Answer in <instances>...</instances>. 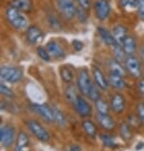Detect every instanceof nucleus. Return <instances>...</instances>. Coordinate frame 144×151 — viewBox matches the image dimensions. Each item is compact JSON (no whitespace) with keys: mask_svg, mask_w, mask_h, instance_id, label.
<instances>
[{"mask_svg":"<svg viewBox=\"0 0 144 151\" xmlns=\"http://www.w3.org/2000/svg\"><path fill=\"white\" fill-rule=\"evenodd\" d=\"M6 19L9 22V24L16 30H25L28 29V20L23 12L20 10L9 6L6 10Z\"/></svg>","mask_w":144,"mask_h":151,"instance_id":"nucleus-1","label":"nucleus"},{"mask_svg":"<svg viewBox=\"0 0 144 151\" xmlns=\"http://www.w3.org/2000/svg\"><path fill=\"white\" fill-rule=\"evenodd\" d=\"M23 76V72L20 67L16 66H2L0 70V77L2 82H7V83H18L20 82Z\"/></svg>","mask_w":144,"mask_h":151,"instance_id":"nucleus-2","label":"nucleus"},{"mask_svg":"<svg viewBox=\"0 0 144 151\" xmlns=\"http://www.w3.org/2000/svg\"><path fill=\"white\" fill-rule=\"evenodd\" d=\"M55 4L59 12L67 20H71L76 17L78 6L76 4L74 0H55Z\"/></svg>","mask_w":144,"mask_h":151,"instance_id":"nucleus-3","label":"nucleus"},{"mask_svg":"<svg viewBox=\"0 0 144 151\" xmlns=\"http://www.w3.org/2000/svg\"><path fill=\"white\" fill-rule=\"evenodd\" d=\"M25 125L28 127V129L32 132L36 138L40 140V141H42V142H47L49 141V139H50V136L48 134V131L44 129V127L41 126L38 122H36V120H27L25 122Z\"/></svg>","mask_w":144,"mask_h":151,"instance_id":"nucleus-4","label":"nucleus"},{"mask_svg":"<svg viewBox=\"0 0 144 151\" xmlns=\"http://www.w3.org/2000/svg\"><path fill=\"white\" fill-rule=\"evenodd\" d=\"M76 86L83 96H88L90 89H91V86H92V83H91L89 73L87 70H81L79 72L78 78H76Z\"/></svg>","mask_w":144,"mask_h":151,"instance_id":"nucleus-5","label":"nucleus"},{"mask_svg":"<svg viewBox=\"0 0 144 151\" xmlns=\"http://www.w3.org/2000/svg\"><path fill=\"white\" fill-rule=\"evenodd\" d=\"M125 70H127L130 75H132L135 78H140L142 76V68H141V64L139 62V59L135 58L134 55H127L125 61Z\"/></svg>","mask_w":144,"mask_h":151,"instance_id":"nucleus-6","label":"nucleus"},{"mask_svg":"<svg viewBox=\"0 0 144 151\" xmlns=\"http://www.w3.org/2000/svg\"><path fill=\"white\" fill-rule=\"evenodd\" d=\"M31 109L47 122H55L53 109L49 107L48 105H46V104H32L31 105Z\"/></svg>","mask_w":144,"mask_h":151,"instance_id":"nucleus-7","label":"nucleus"},{"mask_svg":"<svg viewBox=\"0 0 144 151\" xmlns=\"http://www.w3.org/2000/svg\"><path fill=\"white\" fill-rule=\"evenodd\" d=\"M15 128L10 125L2 126L0 129V142L2 148H9L15 141Z\"/></svg>","mask_w":144,"mask_h":151,"instance_id":"nucleus-8","label":"nucleus"},{"mask_svg":"<svg viewBox=\"0 0 144 151\" xmlns=\"http://www.w3.org/2000/svg\"><path fill=\"white\" fill-rule=\"evenodd\" d=\"M94 11L95 16L99 20H105L109 17L111 11L110 4L108 2V0H97V2L94 4Z\"/></svg>","mask_w":144,"mask_h":151,"instance_id":"nucleus-9","label":"nucleus"},{"mask_svg":"<svg viewBox=\"0 0 144 151\" xmlns=\"http://www.w3.org/2000/svg\"><path fill=\"white\" fill-rule=\"evenodd\" d=\"M73 107H74L76 113L83 118L90 117L91 114H92V108H91V106H90V104L85 101L83 97H80V96L78 97V99H76V101L74 103Z\"/></svg>","mask_w":144,"mask_h":151,"instance_id":"nucleus-10","label":"nucleus"},{"mask_svg":"<svg viewBox=\"0 0 144 151\" xmlns=\"http://www.w3.org/2000/svg\"><path fill=\"white\" fill-rule=\"evenodd\" d=\"M43 38L42 31L39 29L36 25H31L29 27L27 31H25V39L30 44H37L39 43Z\"/></svg>","mask_w":144,"mask_h":151,"instance_id":"nucleus-11","label":"nucleus"},{"mask_svg":"<svg viewBox=\"0 0 144 151\" xmlns=\"http://www.w3.org/2000/svg\"><path fill=\"white\" fill-rule=\"evenodd\" d=\"M46 49L48 50L49 54L51 55V58H53V59L60 60V59H63L64 56H65L63 47L60 45L58 42H55V41L48 42L47 45H46Z\"/></svg>","mask_w":144,"mask_h":151,"instance_id":"nucleus-12","label":"nucleus"},{"mask_svg":"<svg viewBox=\"0 0 144 151\" xmlns=\"http://www.w3.org/2000/svg\"><path fill=\"white\" fill-rule=\"evenodd\" d=\"M111 109L116 114L123 113V110L125 109V98L123 95L116 93L114 95H112L111 98Z\"/></svg>","mask_w":144,"mask_h":151,"instance_id":"nucleus-13","label":"nucleus"},{"mask_svg":"<svg viewBox=\"0 0 144 151\" xmlns=\"http://www.w3.org/2000/svg\"><path fill=\"white\" fill-rule=\"evenodd\" d=\"M97 120L100 124V126L103 127L106 130H112L115 128V122L113 118H111L108 114H100L97 113Z\"/></svg>","mask_w":144,"mask_h":151,"instance_id":"nucleus-14","label":"nucleus"},{"mask_svg":"<svg viewBox=\"0 0 144 151\" xmlns=\"http://www.w3.org/2000/svg\"><path fill=\"white\" fill-rule=\"evenodd\" d=\"M93 77L95 84L101 89H103V91L108 89V87H109V81L106 80L105 76L103 75V73H102L99 67H94L93 68Z\"/></svg>","mask_w":144,"mask_h":151,"instance_id":"nucleus-15","label":"nucleus"},{"mask_svg":"<svg viewBox=\"0 0 144 151\" xmlns=\"http://www.w3.org/2000/svg\"><path fill=\"white\" fill-rule=\"evenodd\" d=\"M97 33L100 35V38L103 40V42L105 43L106 45L110 46V47H113V46H115L118 44L116 41H115V39L113 38V35H112V32L108 31V30L104 29V28H102V27L97 28Z\"/></svg>","mask_w":144,"mask_h":151,"instance_id":"nucleus-16","label":"nucleus"},{"mask_svg":"<svg viewBox=\"0 0 144 151\" xmlns=\"http://www.w3.org/2000/svg\"><path fill=\"white\" fill-rule=\"evenodd\" d=\"M112 35H113V38L115 39V41H116V43L118 44H122V42L124 41V39L127 38V28L124 27V25H115L114 28H113V30H112Z\"/></svg>","mask_w":144,"mask_h":151,"instance_id":"nucleus-17","label":"nucleus"},{"mask_svg":"<svg viewBox=\"0 0 144 151\" xmlns=\"http://www.w3.org/2000/svg\"><path fill=\"white\" fill-rule=\"evenodd\" d=\"M121 46H122V49L124 50L127 55H133V53L136 50V42L133 37L127 35V38L124 39V41L122 42Z\"/></svg>","mask_w":144,"mask_h":151,"instance_id":"nucleus-18","label":"nucleus"},{"mask_svg":"<svg viewBox=\"0 0 144 151\" xmlns=\"http://www.w3.org/2000/svg\"><path fill=\"white\" fill-rule=\"evenodd\" d=\"M108 65H109V68L112 74H116V75L120 76H124L125 75V68L122 66L121 62H119L118 60L115 59H110L108 61Z\"/></svg>","mask_w":144,"mask_h":151,"instance_id":"nucleus-19","label":"nucleus"},{"mask_svg":"<svg viewBox=\"0 0 144 151\" xmlns=\"http://www.w3.org/2000/svg\"><path fill=\"white\" fill-rule=\"evenodd\" d=\"M10 6L20 10L21 12H29L32 9V1L31 0H12Z\"/></svg>","mask_w":144,"mask_h":151,"instance_id":"nucleus-20","label":"nucleus"},{"mask_svg":"<svg viewBox=\"0 0 144 151\" xmlns=\"http://www.w3.org/2000/svg\"><path fill=\"white\" fill-rule=\"evenodd\" d=\"M30 143L29 137L28 134H25L23 131L19 132L17 136V140H16V150L17 151H25Z\"/></svg>","mask_w":144,"mask_h":151,"instance_id":"nucleus-21","label":"nucleus"},{"mask_svg":"<svg viewBox=\"0 0 144 151\" xmlns=\"http://www.w3.org/2000/svg\"><path fill=\"white\" fill-rule=\"evenodd\" d=\"M108 81H109V84H110L113 88H115V89H123V88L127 86L125 81H124V78H123V76L116 75V74H112V73H110Z\"/></svg>","mask_w":144,"mask_h":151,"instance_id":"nucleus-22","label":"nucleus"},{"mask_svg":"<svg viewBox=\"0 0 144 151\" xmlns=\"http://www.w3.org/2000/svg\"><path fill=\"white\" fill-rule=\"evenodd\" d=\"M82 128H83L85 134H88L89 137H91V138H94L97 136V127H95V125H94V122L92 120H90V119L83 120Z\"/></svg>","mask_w":144,"mask_h":151,"instance_id":"nucleus-23","label":"nucleus"},{"mask_svg":"<svg viewBox=\"0 0 144 151\" xmlns=\"http://www.w3.org/2000/svg\"><path fill=\"white\" fill-rule=\"evenodd\" d=\"M64 96H65V99H67L70 104H72V105H74V103L76 101L78 97H79L76 95V88H74V86H72V85L67 86L65 91H64Z\"/></svg>","mask_w":144,"mask_h":151,"instance_id":"nucleus-24","label":"nucleus"},{"mask_svg":"<svg viewBox=\"0 0 144 151\" xmlns=\"http://www.w3.org/2000/svg\"><path fill=\"white\" fill-rule=\"evenodd\" d=\"M53 109V115H55V122L57 124V126L59 127H65L67 125V119H65V116L64 114L60 110V109L55 108V107H52Z\"/></svg>","mask_w":144,"mask_h":151,"instance_id":"nucleus-25","label":"nucleus"},{"mask_svg":"<svg viewBox=\"0 0 144 151\" xmlns=\"http://www.w3.org/2000/svg\"><path fill=\"white\" fill-rule=\"evenodd\" d=\"M111 49H112L113 56H114L115 60H118L119 62H124V61H125L127 55L125 54V52H124V50H123L122 46L120 45V44H116V45L113 46V47H111Z\"/></svg>","mask_w":144,"mask_h":151,"instance_id":"nucleus-26","label":"nucleus"},{"mask_svg":"<svg viewBox=\"0 0 144 151\" xmlns=\"http://www.w3.org/2000/svg\"><path fill=\"white\" fill-rule=\"evenodd\" d=\"M60 76H61V78H62L63 82L71 83L72 80H73V72L68 66H62L60 68Z\"/></svg>","mask_w":144,"mask_h":151,"instance_id":"nucleus-27","label":"nucleus"},{"mask_svg":"<svg viewBox=\"0 0 144 151\" xmlns=\"http://www.w3.org/2000/svg\"><path fill=\"white\" fill-rule=\"evenodd\" d=\"M120 134L122 137L123 140H129L132 138V131L130 126L127 125V122H122L121 127H120Z\"/></svg>","mask_w":144,"mask_h":151,"instance_id":"nucleus-28","label":"nucleus"},{"mask_svg":"<svg viewBox=\"0 0 144 151\" xmlns=\"http://www.w3.org/2000/svg\"><path fill=\"white\" fill-rule=\"evenodd\" d=\"M120 6L127 11L137 9V0H120Z\"/></svg>","mask_w":144,"mask_h":151,"instance_id":"nucleus-29","label":"nucleus"},{"mask_svg":"<svg viewBox=\"0 0 144 151\" xmlns=\"http://www.w3.org/2000/svg\"><path fill=\"white\" fill-rule=\"evenodd\" d=\"M99 88H100V87H99L97 84H95V85L92 84V86H91V89H90L89 94H88V97H89L92 101H94V103L101 98V93H100V89H99Z\"/></svg>","mask_w":144,"mask_h":151,"instance_id":"nucleus-30","label":"nucleus"},{"mask_svg":"<svg viewBox=\"0 0 144 151\" xmlns=\"http://www.w3.org/2000/svg\"><path fill=\"white\" fill-rule=\"evenodd\" d=\"M95 108H97V113L100 114H109V105L105 101H103L102 98H100L99 101H97L95 103Z\"/></svg>","mask_w":144,"mask_h":151,"instance_id":"nucleus-31","label":"nucleus"},{"mask_svg":"<svg viewBox=\"0 0 144 151\" xmlns=\"http://www.w3.org/2000/svg\"><path fill=\"white\" fill-rule=\"evenodd\" d=\"M48 24L50 27L51 29H55V30H60V21L58 20V18L53 16V14H50V16H48Z\"/></svg>","mask_w":144,"mask_h":151,"instance_id":"nucleus-32","label":"nucleus"},{"mask_svg":"<svg viewBox=\"0 0 144 151\" xmlns=\"http://www.w3.org/2000/svg\"><path fill=\"white\" fill-rule=\"evenodd\" d=\"M37 53H38L39 58L41 60H43L44 62H49L51 60V55L49 54V52L46 47H41V46H39L38 49H37Z\"/></svg>","mask_w":144,"mask_h":151,"instance_id":"nucleus-33","label":"nucleus"},{"mask_svg":"<svg viewBox=\"0 0 144 151\" xmlns=\"http://www.w3.org/2000/svg\"><path fill=\"white\" fill-rule=\"evenodd\" d=\"M136 117L144 126V103H139L136 105Z\"/></svg>","mask_w":144,"mask_h":151,"instance_id":"nucleus-34","label":"nucleus"},{"mask_svg":"<svg viewBox=\"0 0 144 151\" xmlns=\"http://www.w3.org/2000/svg\"><path fill=\"white\" fill-rule=\"evenodd\" d=\"M100 139H101L102 143L106 146V147H115V143H114V140L111 138L109 134H100Z\"/></svg>","mask_w":144,"mask_h":151,"instance_id":"nucleus-35","label":"nucleus"},{"mask_svg":"<svg viewBox=\"0 0 144 151\" xmlns=\"http://www.w3.org/2000/svg\"><path fill=\"white\" fill-rule=\"evenodd\" d=\"M85 11L87 10H84L83 8H81L80 6H78L76 7V18H78V20L80 22H82V23H84L85 21H87V13H85Z\"/></svg>","mask_w":144,"mask_h":151,"instance_id":"nucleus-36","label":"nucleus"},{"mask_svg":"<svg viewBox=\"0 0 144 151\" xmlns=\"http://www.w3.org/2000/svg\"><path fill=\"white\" fill-rule=\"evenodd\" d=\"M0 92H1V94L6 97H13V95H15L12 91H11L8 86H6L4 83H1V85H0Z\"/></svg>","mask_w":144,"mask_h":151,"instance_id":"nucleus-37","label":"nucleus"},{"mask_svg":"<svg viewBox=\"0 0 144 151\" xmlns=\"http://www.w3.org/2000/svg\"><path fill=\"white\" fill-rule=\"evenodd\" d=\"M137 16L142 21H144V0H137Z\"/></svg>","mask_w":144,"mask_h":151,"instance_id":"nucleus-38","label":"nucleus"},{"mask_svg":"<svg viewBox=\"0 0 144 151\" xmlns=\"http://www.w3.org/2000/svg\"><path fill=\"white\" fill-rule=\"evenodd\" d=\"M76 4L84 10H89L91 7V0H76Z\"/></svg>","mask_w":144,"mask_h":151,"instance_id":"nucleus-39","label":"nucleus"},{"mask_svg":"<svg viewBox=\"0 0 144 151\" xmlns=\"http://www.w3.org/2000/svg\"><path fill=\"white\" fill-rule=\"evenodd\" d=\"M137 91L140 93V95L144 98V80H140L137 83Z\"/></svg>","mask_w":144,"mask_h":151,"instance_id":"nucleus-40","label":"nucleus"},{"mask_svg":"<svg viewBox=\"0 0 144 151\" xmlns=\"http://www.w3.org/2000/svg\"><path fill=\"white\" fill-rule=\"evenodd\" d=\"M72 45H73V49H74L76 51H81L82 50V47H83V43L81 42V41L74 40V41L72 42Z\"/></svg>","mask_w":144,"mask_h":151,"instance_id":"nucleus-41","label":"nucleus"},{"mask_svg":"<svg viewBox=\"0 0 144 151\" xmlns=\"http://www.w3.org/2000/svg\"><path fill=\"white\" fill-rule=\"evenodd\" d=\"M69 151H82L80 146H78V145H71L70 147H69Z\"/></svg>","mask_w":144,"mask_h":151,"instance_id":"nucleus-42","label":"nucleus"},{"mask_svg":"<svg viewBox=\"0 0 144 151\" xmlns=\"http://www.w3.org/2000/svg\"><path fill=\"white\" fill-rule=\"evenodd\" d=\"M141 58H142V61L144 63V45L141 47Z\"/></svg>","mask_w":144,"mask_h":151,"instance_id":"nucleus-43","label":"nucleus"}]
</instances>
